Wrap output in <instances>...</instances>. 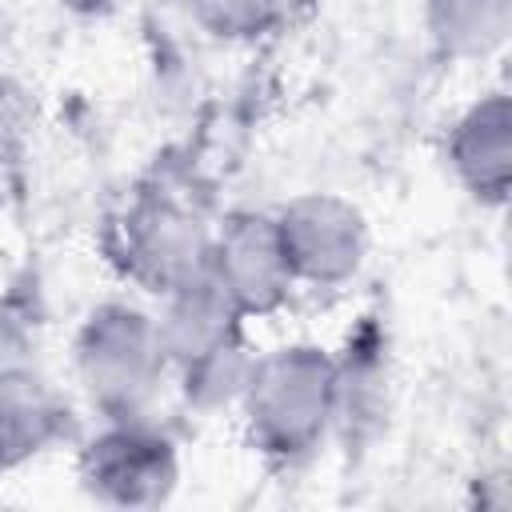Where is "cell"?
<instances>
[{
  "mask_svg": "<svg viewBox=\"0 0 512 512\" xmlns=\"http://www.w3.org/2000/svg\"><path fill=\"white\" fill-rule=\"evenodd\" d=\"M204 268L244 312V320L280 312L296 292L292 268L280 248L276 216L260 208H232L216 220Z\"/></svg>",
  "mask_w": 512,
  "mask_h": 512,
  "instance_id": "8992f818",
  "label": "cell"
},
{
  "mask_svg": "<svg viewBox=\"0 0 512 512\" xmlns=\"http://www.w3.org/2000/svg\"><path fill=\"white\" fill-rule=\"evenodd\" d=\"M156 300H160V308L152 316H156V328H160L168 372L188 364V360H200L204 352H212V348L248 332L244 312L208 276V268H200V272L184 276L180 284L164 288Z\"/></svg>",
  "mask_w": 512,
  "mask_h": 512,
  "instance_id": "30bf717a",
  "label": "cell"
},
{
  "mask_svg": "<svg viewBox=\"0 0 512 512\" xmlns=\"http://www.w3.org/2000/svg\"><path fill=\"white\" fill-rule=\"evenodd\" d=\"M212 228L216 220L196 176L188 168L156 164L108 216L100 244L128 284L160 296L204 268Z\"/></svg>",
  "mask_w": 512,
  "mask_h": 512,
  "instance_id": "6da1fadb",
  "label": "cell"
},
{
  "mask_svg": "<svg viewBox=\"0 0 512 512\" xmlns=\"http://www.w3.org/2000/svg\"><path fill=\"white\" fill-rule=\"evenodd\" d=\"M444 160L452 180L480 204L504 208L512 192V100L504 88L476 96L448 124Z\"/></svg>",
  "mask_w": 512,
  "mask_h": 512,
  "instance_id": "ba28073f",
  "label": "cell"
},
{
  "mask_svg": "<svg viewBox=\"0 0 512 512\" xmlns=\"http://www.w3.org/2000/svg\"><path fill=\"white\" fill-rule=\"evenodd\" d=\"M236 412L248 448L268 468L308 464L332 440V420H336L332 352L312 340H292L256 352Z\"/></svg>",
  "mask_w": 512,
  "mask_h": 512,
  "instance_id": "7a4b0ae2",
  "label": "cell"
},
{
  "mask_svg": "<svg viewBox=\"0 0 512 512\" xmlns=\"http://www.w3.org/2000/svg\"><path fill=\"white\" fill-rule=\"evenodd\" d=\"M72 440H80L76 408L44 372L0 380V476L44 460Z\"/></svg>",
  "mask_w": 512,
  "mask_h": 512,
  "instance_id": "9c48e42d",
  "label": "cell"
},
{
  "mask_svg": "<svg viewBox=\"0 0 512 512\" xmlns=\"http://www.w3.org/2000/svg\"><path fill=\"white\" fill-rule=\"evenodd\" d=\"M336 380V420L332 436L352 448H368L392 408V344L388 324L376 312H364L344 336V348L332 352Z\"/></svg>",
  "mask_w": 512,
  "mask_h": 512,
  "instance_id": "52a82bcc",
  "label": "cell"
},
{
  "mask_svg": "<svg viewBox=\"0 0 512 512\" xmlns=\"http://www.w3.org/2000/svg\"><path fill=\"white\" fill-rule=\"evenodd\" d=\"M44 328H48V304L40 276L32 268L16 272L0 288V380L40 372Z\"/></svg>",
  "mask_w": 512,
  "mask_h": 512,
  "instance_id": "7c38bea8",
  "label": "cell"
},
{
  "mask_svg": "<svg viewBox=\"0 0 512 512\" xmlns=\"http://www.w3.org/2000/svg\"><path fill=\"white\" fill-rule=\"evenodd\" d=\"M292 4H296V8H308V4H312V0H292Z\"/></svg>",
  "mask_w": 512,
  "mask_h": 512,
  "instance_id": "e0dca14e",
  "label": "cell"
},
{
  "mask_svg": "<svg viewBox=\"0 0 512 512\" xmlns=\"http://www.w3.org/2000/svg\"><path fill=\"white\" fill-rule=\"evenodd\" d=\"M512 32V0H424V36L448 64L492 60Z\"/></svg>",
  "mask_w": 512,
  "mask_h": 512,
  "instance_id": "8fae6325",
  "label": "cell"
},
{
  "mask_svg": "<svg viewBox=\"0 0 512 512\" xmlns=\"http://www.w3.org/2000/svg\"><path fill=\"white\" fill-rule=\"evenodd\" d=\"M56 8H64L68 16H80V20H100V16L116 12L120 0H56Z\"/></svg>",
  "mask_w": 512,
  "mask_h": 512,
  "instance_id": "2e32d148",
  "label": "cell"
},
{
  "mask_svg": "<svg viewBox=\"0 0 512 512\" xmlns=\"http://www.w3.org/2000/svg\"><path fill=\"white\" fill-rule=\"evenodd\" d=\"M32 132H36V100H32V92L16 76L0 72V176L24 164Z\"/></svg>",
  "mask_w": 512,
  "mask_h": 512,
  "instance_id": "9a60e30c",
  "label": "cell"
},
{
  "mask_svg": "<svg viewBox=\"0 0 512 512\" xmlns=\"http://www.w3.org/2000/svg\"><path fill=\"white\" fill-rule=\"evenodd\" d=\"M72 372L100 420L152 416V404L172 376L156 316L132 300L92 304L72 336Z\"/></svg>",
  "mask_w": 512,
  "mask_h": 512,
  "instance_id": "3957f363",
  "label": "cell"
},
{
  "mask_svg": "<svg viewBox=\"0 0 512 512\" xmlns=\"http://www.w3.org/2000/svg\"><path fill=\"white\" fill-rule=\"evenodd\" d=\"M252 344H248V332L204 352L200 360H188L180 368H172V384L180 388V400L200 412V416H216V412H228L236 408L244 384H248V372H252Z\"/></svg>",
  "mask_w": 512,
  "mask_h": 512,
  "instance_id": "4fadbf2b",
  "label": "cell"
},
{
  "mask_svg": "<svg viewBox=\"0 0 512 512\" xmlns=\"http://www.w3.org/2000/svg\"><path fill=\"white\" fill-rule=\"evenodd\" d=\"M76 480L104 508H160L180 484V448L152 416L100 420L76 448Z\"/></svg>",
  "mask_w": 512,
  "mask_h": 512,
  "instance_id": "277c9868",
  "label": "cell"
},
{
  "mask_svg": "<svg viewBox=\"0 0 512 512\" xmlns=\"http://www.w3.org/2000/svg\"><path fill=\"white\" fill-rule=\"evenodd\" d=\"M272 216L296 288L304 284L336 292L360 276L372 248V232L360 204L340 192H300Z\"/></svg>",
  "mask_w": 512,
  "mask_h": 512,
  "instance_id": "5b68a950",
  "label": "cell"
},
{
  "mask_svg": "<svg viewBox=\"0 0 512 512\" xmlns=\"http://www.w3.org/2000/svg\"><path fill=\"white\" fill-rule=\"evenodd\" d=\"M192 24L220 44H264L296 16L292 0H188Z\"/></svg>",
  "mask_w": 512,
  "mask_h": 512,
  "instance_id": "5bb4252c",
  "label": "cell"
}]
</instances>
